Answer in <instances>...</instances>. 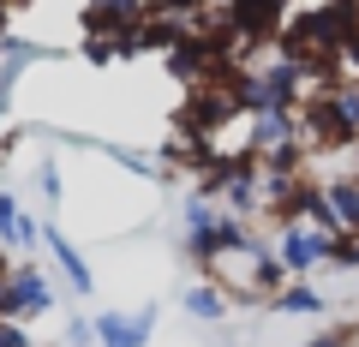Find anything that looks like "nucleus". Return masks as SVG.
Returning a JSON list of instances; mask_svg holds the SVG:
<instances>
[{"label": "nucleus", "instance_id": "nucleus-1", "mask_svg": "<svg viewBox=\"0 0 359 347\" xmlns=\"http://www.w3.org/2000/svg\"><path fill=\"white\" fill-rule=\"evenodd\" d=\"M269 245H276V264L287 270V282H311V275L330 264V245L335 240H330V233H318L311 222H282Z\"/></svg>", "mask_w": 359, "mask_h": 347}, {"label": "nucleus", "instance_id": "nucleus-2", "mask_svg": "<svg viewBox=\"0 0 359 347\" xmlns=\"http://www.w3.org/2000/svg\"><path fill=\"white\" fill-rule=\"evenodd\" d=\"M54 311V287L36 264H13L6 270V323H30Z\"/></svg>", "mask_w": 359, "mask_h": 347}, {"label": "nucleus", "instance_id": "nucleus-3", "mask_svg": "<svg viewBox=\"0 0 359 347\" xmlns=\"http://www.w3.org/2000/svg\"><path fill=\"white\" fill-rule=\"evenodd\" d=\"M156 318H162L156 306H138V311H102V318H90V323H96V347H144V341L156 335Z\"/></svg>", "mask_w": 359, "mask_h": 347}, {"label": "nucleus", "instance_id": "nucleus-4", "mask_svg": "<svg viewBox=\"0 0 359 347\" xmlns=\"http://www.w3.org/2000/svg\"><path fill=\"white\" fill-rule=\"evenodd\" d=\"M36 240H42L36 216H30L13 192H0V252H30Z\"/></svg>", "mask_w": 359, "mask_h": 347}, {"label": "nucleus", "instance_id": "nucleus-5", "mask_svg": "<svg viewBox=\"0 0 359 347\" xmlns=\"http://www.w3.org/2000/svg\"><path fill=\"white\" fill-rule=\"evenodd\" d=\"M42 245H48V257L60 264V275H66V287H72V294H90V287H96V275H90L84 252H78L60 228H42Z\"/></svg>", "mask_w": 359, "mask_h": 347}, {"label": "nucleus", "instance_id": "nucleus-6", "mask_svg": "<svg viewBox=\"0 0 359 347\" xmlns=\"http://www.w3.org/2000/svg\"><path fill=\"white\" fill-rule=\"evenodd\" d=\"M269 311H282V318H323L330 311V294L318 282H287L282 294L269 299Z\"/></svg>", "mask_w": 359, "mask_h": 347}, {"label": "nucleus", "instance_id": "nucleus-7", "mask_svg": "<svg viewBox=\"0 0 359 347\" xmlns=\"http://www.w3.org/2000/svg\"><path fill=\"white\" fill-rule=\"evenodd\" d=\"M180 306L192 311L198 323H216V318H228V299H222V287H216V282H204V275H198V282L186 287V294H180Z\"/></svg>", "mask_w": 359, "mask_h": 347}, {"label": "nucleus", "instance_id": "nucleus-8", "mask_svg": "<svg viewBox=\"0 0 359 347\" xmlns=\"http://www.w3.org/2000/svg\"><path fill=\"white\" fill-rule=\"evenodd\" d=\"M36 186H42V198H48V204H60V198H66V186H60V162H42V168H36Z\"/></svg>", "mask_w": 359, "mask_h": 347}, {"label": "nucleus", "instance_id": "nucleus-9", "mask_svg": "<svg viewBox=\"0 0 359 347\" xmlns=\"http://www.w3.org/2000/svg\"><path fill=\"white\" fill-rule=\"evenodd\" d=\"M0 162H6V156H0Z\"/></svg>", "mask_w": 359, "mask_h": 347}]
</instances>
